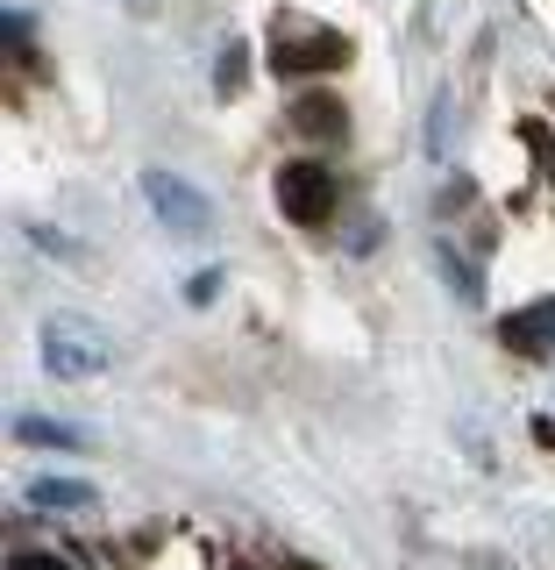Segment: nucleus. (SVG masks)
I'll use <instances>...</instances> for the list:
<instances>
[{
    "mask_svg": "<svg viewBox=\"0 0 555 570\" xmlns=\"http://www.w3.org/2000/svg\"><path fill=\"white\" fill-rule=\"evenodd\" d=\"M43 371L50 379H100V371H115V343L86 314H50L43 321Z\"/></svg>",
    "mask_w": 555,
    "mask_h": 570,
    "instance_id": "nucleus-1",
    "label": "nucleus"
},
{
    "mask_svg": "<svg viewBox=\"0 0 555 570\" xmlns=\"http://www.w3.org/2000/svg\"><path fill=\"white\" fill-rule=\"evenodd\" d=\"M142 200L157 207V222H165L171 236H207V228H214V200L200 186H186L178 171H165V165L142 171Z\"/></svg>",
    "mask_w": 555,
    "mask_h": 570,
    "instance_id": "nucleus-2",
    "label": "nucleus"
},
{
    "mask_svg": "<svg viewBox=\"0 0 555 570\" xmlns=\"http://www.w3.org/2000/svg\"><path fill=\"white\" fill-rule=\"evenodd\" d=\"M278 207H285V222H328L335 214V171L314 165V157L278 165Z\"/></svg>",
    "mask_w": 555,
    "mask_h": 570,
    "instance_id": "nucleus-3",
    "label": "nucleus"
},
{
    "mask_svg": "<svg viewBox=\"0 0 555 570\" xmlns=\"http://www.w3.org/2000/svg\"><path fill=\"white\" fill-rule=\"evenodd\" d=\"M343 58H349V36H335V29H299L278 43L285 71H320V65H343Z\"/></svg>",
    "mask_w": 555,
    "mask_h": 570,
    "instance_id": "nucleus-4",
    "label": "nucleus"
},
{
    "mask_svg": "<svg viewBox=\"0 0 555 570\" xmlns=\"http://www.w3.org/2000/svg\"><path fill=\"white\" fill-rule=\"evenodd\" d=\"M506 335L513 350H527V356H542L548 350V335H555V299H542V307H527V314H506Z\"/></svg>",
    "mask_w": 555,
    "mask_h": 570,
    "instance_id": "nucleus-5",
    "label": "nucleus"
},
{
    "mask_svg": "<svg viewBox=\"0 0 555 570\" xmlns=\"http://www.w3.org/2000/svg\"><path fill=\"white\" fill-rule=\"evenodd\" d=\"M29 499H36V507H58V513H79V507H93L100 492L86 485V478H36Z\"/></svg>",
    "mask_w": 555,
    "mask_h": 570,
    "instance_id": "nucleus-6",
    "label": "nucleus"
},
{
    "mask_svg": "<svg viewBox=\"0 0 555 570\" xmlns=\"http://www.w3.org/2000/svg\"><path fill=\"white\" fill-rule=\"evenodd\" d=\"M293 121H299V129H307V136L335 142V136H343V100H328V94H307V100L293 107Z\"/></svg>",
    "mask_w": 555,
    "mask_h": 570,
    "instance_id": "nucleus-7",
    "label": "nucleus"
},
{
    "mask_svg": "<svg viewBox=\"0 0 555 570\" xmlns=\"http://www.w3.org/2000/svg\"><path fill=\"white\" fill-rule=\"evenodd\" d=\"M435 272H442V278H449V293L463 299V307H477V299H485V285H477V272H470V264H463V257H456V249H449V243H435Z\"/></svg>",
    "mask_w": 555,
    "mask_h": 570,
    "instance_id": "nucleus-8",
    "label": "nucleus"
},
{
    "mask_svg": "<svg viewBox=\"0 0 555 570\" xmlns=\"http://www.w3.org/2000/svg\"><path fill=\"white\" fill-rule=\"evenodd\" d=\"M14 435H22V442H43V450H79V428L36 421V414H22V421H14Z\"/></svg>",
    "mask_w": 555,
    "mask_h": 570,
    "instance_id": "nucleus-9",
    "label": "nucleus"
},
{
    "mask_svg": "<svg viewBox=\"0 0 555 570\" xmlns=\"http://www.w3.org/2000/svg\"><path fill=\"white\" fill-rule=\"evenodd\" d=\"M242 79H249V50H242V43H228V50H221V65H214V94L236 100V94H242Z\"/></svg>",
    "mask_w": 555,
    "mask_h": 570,
    "instance_id": "nucleus-10",
    "label": "nucleus"
},
{
    "mask_svg": "<svg viewBox=\"0 0 555 570\" xmlns=\"http://www.w3.org/2000/svg\"><path fill=\"white\" fill-rule=\"evenodd\" d=\"M214 293H221V272H200V278H186V299H192V307H207Z\"/></svg>",
    "mask_w": 555,
    "mask_h": 570,
    "instance_id": "nucleus-11",
    "label": "nucleus"
},
{
    "mask_svg": "<svg viewBox=\"0 0 555 570\" xmlns=\"http://www.w3.org/2000/svg\"><path fill=\"white\" fill-rule=\"evenodd\" d=\"M8 570H71V563H65V557H14Z\"/></svg>",
    "mask_w": 555,
    "mask_h": 570,
    "instance_id": "nucleus-12",
    "label": "nucleus"
},
{
    "mask_svg": "<svg viewBox=\"0 0 555 570\" xmlns=\"http://www.w3.org/2000/svg\"><path fill=\"white\" fill-rule=\"evenodd\" d=\"M293 570H314V563H293Z\"/></svg>",
    "mask_w": 555,
    "mask_h": 570,
    "instance_id": "nucleus-13",
    "label": "nucleus"
}]
</instances>
